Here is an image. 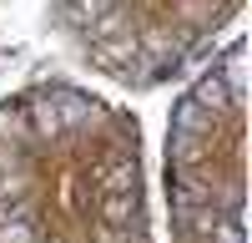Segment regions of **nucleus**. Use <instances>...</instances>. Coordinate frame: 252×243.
Wrapping results in <instances>:
<instances>
[{
  "instance_id": "nucleus-1",
  "label": "nucleus",
  "mask_w": 252,
  "mask_h": 243,
  "mask_svg": "<svg viewBox=\"0 0 252 243\" xmlns=\"http://www.w3.org/2000/svg\"><path fill=\"white\" fill-rule=\"evenodd\" d=\"M61 40L121 81L177 76L207 51L242 0H46Z\"/></svg>"
}]
</instances>
